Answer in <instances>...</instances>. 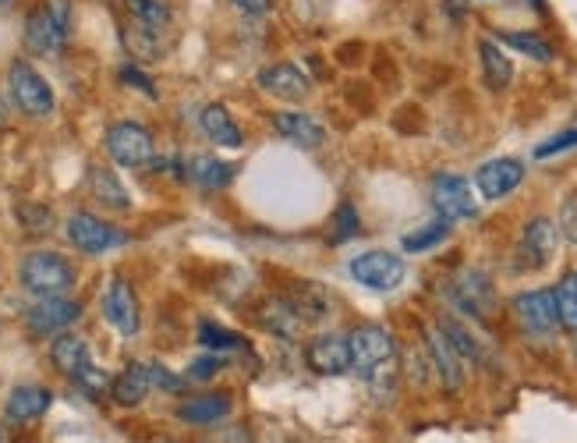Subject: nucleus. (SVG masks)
<instances>
[{
  "mask_svg": "<svg viewBox=\"0 0 577 443\" xmlns=\"http://www.w3.org/2000/svg\"><path fill=\"white\" fill-rule=\"evenodd\" d=\"M521 181H525V164H521V160H510V156L489 160V164H482L475 170V188L482 192V199H492V203L514 192Z\"/></svg>",
  "mask_w": 577,
  "mask_h": 443,
  "instance_id": "dca6fc26",
  "label": "nucleus"
},
{
  "mask_svg": "<svg viewBox=\"0 0 577 443\" xmlns=\"http://www.w3.org/2000/svg\"><path fill=\"white\" fill-rule=\"evenodd\" d=\"M433 206L443 220L458 224V220H472L478 213V199L472 195V185L458 174H436L433 178Z\"/></svg>",
  "mask_w": 577,
  "mask_h": 443,
  "instance_id": "9b49d317",
  "label": "nucleus"
},
{
  "mask_svg": "<svg viewBox=\"0 0 577 443\" xmlns=\"http://www.w3.org/2000/svg\"><path fill=\"white\" fill-rule=\"evenodd\" d=\"M510 313H514L517 327L531 333V338H549L553 330H560V316H556V294L553 288H539V291H525L510 302Z\"/></svg>",
  "mask_w": 577,
  "mask_h": 443,
  "instance_id": "0eeeda50",
  "label": "nucleus"
},
{
  "mask_svg": "<svg viewBox=\"0 0 577 443\" xmlns=\"http://www.w3.org/2000/svg\"><path fill=\"white\" fill-rule=\"evenodd\" d=\"M50 362L75 383L78 376H82V372L92 366V355H89V344L78 338V333L64 330V333H57V338H53V344H50Z\"/></svg>",
  "mask_w": 577,
  "mask_h": 443,
  "instance_id": "a211bd4d",
  "label": "nucleus"
},
{
  "mask_svg": "<svg viewBox=\"0 0 577 443\" xmlns=\"http://www.w3.org/2000/svg\"><path fill=\"white\" fill-rule=\"evenodd\" d=\"M447 235H450V220L439 217L436 224H428V227H422V231L408 235L405 238V252H425V249L439 245V241H447Z\"/></svg>",
  "mask_w": 577,
  "mask_h": 443,
  "instance_id": "473e14b6",
  "label": "nucleus"
},
{
  "mask_svg": "<svg viewBox=\"0 0 577 443\" xmlns=\"http://www.w3.org/2000/svg\"><path fill=\"white\" fill-rule=\"evenodd\" d=\"M556 249H560L556 220L531 217L525 224V231H521V241H517V266L521 270H546V266L553 263Z\"/></svg>",
  "mask_w": 577,
  "mask_h": 443,
  "instance_id": "6e6552de",
  "label": "nucleus"
},
{
  "mask_svg": "<svg viewBox=\"0 0 577 443\" xmlns=\"http://www.w3.org/2000/svg\"><path fill=\"white\" fill-rule=\"evenodd\" d=\"M556 227H560V238H567L570 245L577 249V195H567V199H563Z\"/></svg>",
  "mask_w": 577,
  "mask_h": 443,
  "instance_id": "e433bc0d",
  "label": "nucleus"
},
{
  "mask_svg": "<svg viewBox=\"0 0 577 443\" xmlns=\"http://www.w3.org/2000/svg\"><path fill=\"white\" fill-rule=\"evenodd\" d=\"M150 391H153V380H150V366H145V362H128L117 380L111 383V397L120 408L142 405V401L150 397Z\"/></svg>",
  "mask_w": 577,
  "mask_h": 443,
  "instance_id": "412c9836",
  "label": "nucleus"
},
{
  "mask_svg": "<svg viewBox=\"0 0 577 443\" xmlns=\"http://www.w3.org/2000/svg\"><path fill=\"white\" fill-rule=\"evenodd\" d=\"M72 33V4L68 0H50V4H39L29 11L25 18V50L36 53V58H50L68 43Z\"/></svg>",
  "mask_w": 577,
  "mask_h": 443,
  "instance_id": "7ed1b4c3",
  "label": "nucleus"
},
{
  "mask_svg": "<svg viewBox=\"0 0 577 443\" xmlns=\"http://www.w3.org/2000/svg\"><path fill=\"white\" fill-rule=\"evenodd\" d=\"M0 443H8V440H4V433H0Z\"/></svg>",
  "mask_w": 577,
  "mask_h": 443,
  "instance_id": "79ce46f5",
  "label": "nucleus"
},
{
  "mask_svg": "<svg viewBox=\"0 0 577 443\" xmlns=\"http://www.w3.org/2000/svg\"><path fill=\"white\" fill-rule=\"evenodd\" d=\"M305 362H308V369L319 376L351 372V344H347V333H323V338L308 341Z\"/></svg>",
  "mask_w": 577,
  "mask_h": 443,
  "instance_id": "2eb2a0df",
  "label": "nucleus"
},
{
  "mask_svg": "<svg viewBox=\"0 0 577 443\" xmlns=\"http://www.w3.org/2000/svg\"><path fill=\"white\" fill-rule=\"evenodd\" d=\"M351 277L358 284H366L369 291H394L400 288V280H405L408 266L394 252H383V249H372V252H361V256L351 260Z\"/></svg>",
  "mask_w": 577,
  "mask_h": 443,
  "instance_id": "1a4fd4ad",
  "label": "nucleus"
},
{
  "mask_svg": "<svg viewBox=\"0 0 577 443\" xmlns=\"http://www.w3.org/2000/svg\"><path fill=\"white\" fill-rule=\"evenodd\" d=\"M50 401H53V394L47 391V387L22 383V387H15V391L8 394L4 415H8V422H33L50 408Z\"/></svg>",
  "mask_w": 577,
  "mask_h": 443,
  "instance_id": "5701e85b",
  "label": "nucleus"
},
{
  "mask_svg": "<svg viewBox=\"0 0 577 443\" xmlns=\"http://www.w3.org/2000/svg\"><path fill=\"white\" fill-rule=\"evenodd\" d=\"M259 86H262V92H270V97L287 100V103H298L312 92L308 78L302 75V68H294V64H273V68H262Z\"/></svg>",
  "mask_w": 577,
  "mask_h": 443,
  "instance_id": "f3484780",
  "label": "nucleus"
},
{
  "mask_svg": "<svg viewBox=\"0 0 577 443\" xmlns=\"http://www.w3.org/2000/svg\"><path fill=\"white\" fill-rule=\"evenodd\" d=\"M198 344L209 347V352H234V347H241V338L217 324H203L198 327Z\"/></svg>",
  "mask_w": 577,
  "mask_h": 443,
  "instance_id": "72a5a7b5",
  "label": "nucleus"
},
{
  "mask_svg": "<svg viewBox=\"0 0 577 443\" xmlns=\"http://www.w3.org/2000/svg\"><path fill=\"white\" fill-rule=\"evenodd\" d=\"M231 412H234L231 394L220 391V394H198V397H188L184 405H178V419L188 422V426H217V422H223Z\"/></svg>",
  "mask_w": 577,
  "mask_h": 443,
  "instance_id": "aec40b11",
  "label": "nucleus"
},
{
  "mask_svg": "<svg viewBox=\"0 0 577 443\" xmlns=\"http://www.w3.org/2000/svg\"><path fill=\"white\" fill-rule=\"evenodd\" d=\"M556 294V316H560V330L577 333V274H567L553 288Z\"/></svg>",
  "mask_w": 577,
  "mask_h": 443,
  "instance_id": "c756f323",
  "label": "nucleus"
},
{
  "mask_svg": "<svg viewBox=\"0 0 577 443\" xmlns=\"http://www.w3.org/2000/svg\"><path fill=\"white\" fill-rule=\"evenodd\" d=\"M150 380H153V387H159V391H167V394H178L188 387V376H174L167 366H159V362L150 366Z\"/></svg>",
  "mask_w": 577,
  "mask_h": 443,
  "instance_id": "4c0bfd02",
  "label": "nucleus"
},
{
  "mask_svg": "<svg viewBox=\"0 0 577 443\" xmlns=\"http://www.w3.org/2000/svg\"><path fill=\"white\" fill-rule=\"evenodd\" d=\"M120 83H131V86H136L139 92H145V97H150V100H156V89H153V83H150V78H145L139 68H120Z\"/></svg>",
  "mask_w": 577,
  "mask_h": 443,
  "instance_id": "a19ab883",
  "label": "nucleus"
},
{
  "mask_svg": "<svg viewBox=\"0 0 577 443\" xmlns=\"http://www.w3.org/2000/svg\"><path fill=\"white\" fill-rule=\"evenodd\" d=\"M361 231V220H358V210L351 203H344L337 210V217H333V241L344 245V241H351Z\"/></svg>",
  "mask_w": 577,
  "mask_h": 443,
  "instance_id": "f704fd0d",
  "label": "nucleus"
},
{
  "mask_svg": "<svg viewBox=\"0 0 577 443\" xmlns=\"http://www.w3.org/2000/svg\"><path fill=\"white\" fill-rule=\"evenodd\" d=\"M78 319H82V305L75 299H36L29 308H25V330L33 338H57V333L72 330Z\"/></svg>",
  "mask_w": 577,
  "mask_h": 443,
  "instance_id": "423d86ee",
  "label": "nucleus"
},
{
  "mask_svg": "<svg viewBox=\"0 0 577 443\" xmlns=\"http://www.w3.org/2000/svg\"><path fill=\"white\" fill-rule=\"evenodd\" d=\"M425 355H428V369L439 376L443 391H461L467 362L458 355V347L447 341V333H443L439 327H433L425 333Z\"/></svg>",
  "mask_w": 577,
  "mask_h": 443,
  "instance_id": "f8f14e48",
  "label": "nucleus"
},
{
  "mask_svg": "<svg viewBox=\"0 0 577 443\" xmlns=\"http://www.w3.org/2000/svg\"><path fill=\"white\" fill-rule=\"evenodd\" d=\"M64 235H68L72 245L78 252H86V256H103V252L120 249L128 241V235H120L117 227L92 217V213H72L68 224H64Z\"/></svg>",
  "mask_w": 577,
  "mask_h": 443,
  "instance_id": "9d476101",
  "label": "nucleus"
},
{
  "mask_svg": "<svg viewBox=\"0 0 577 443\" xmlns=\"http://www.w3.org/2000/svg\"><path fill=\"white\" fill-rule=\"evenodd\" d=\"M478 58H482V78H486V86L492 92H503L514 83V61L507 58V50L496 43V39H482Z\"/></svg>",
  "mask_w": 577,
  "mask_h": 443,
  "instance_id": "b1692460",
  "label": "nucleus"
},
{
  "mask_svg": "<svg viewBox=\"0 0 577 443\" xmlns=\"http://www.w3.org/2000/svg\"><path fill=\"white\" fill-rule=\"evenodd\" d=\"M8 89H11V100H15L18 111L29 117H50L53 106H57L50 83L22 58L8 68Z\"/></svg>",
  "mask_w": 577,
  "mask_h": 443,
  "instance_id": "20e7f679",
  "label": "nucleus"
},
{
  "mask_svg": "<svg viewBox=\"0 0 577 443\" xmlns=\"http://www.w3.org/2000/svg\"><path fill=\"white\" fill-rule=\"evenodd\" d=\"M574 145H577V128H574V131H563V136L549 139V142H542L539 150H535V156L549 160V156H556V153H563V150H574Z\"/></svg>",
  "mask_w": 577,
  "mask_h": 443,
  "instance_id": "58836bf2",
  "label": "nucleus"
},
{
  "mask_svg": "<svg viewBox=\"0 0 577 443\" xmlns=\"http://www.w3.org/2000/svg\"><path fill=\"white\" fill-rule=\"evenodd\" d=\"M231 4L238 15H245V18H262L273 11V0H231Z\"/></svg>",
  "mask_w": 577,
  "mask_h": 443,
  "instance_id": "ea45409f",
  "label": "nucleus"
},
{
  "mask_svg": "<svg viewBox=\"0 0 577 443\" xmlns=\"http://www.w3.org/2000/svg\"><path fill=\"white\" fill-rule=\"evenodd\" d=\"M18 280L33 299H64V294H72L78 274H75V266L61 256V252L39 249V252H29V256L22 260Z\"/></svg>",
  "mask_w": 577,
  "mask_h": 443,
  "instance_id": "f03ea898",
  "label": "nucleus"
},
{
  "mask_svg": "<svg viewBox=\"0 0 577 443\" xmlns=\"http://www.w3.org/2000/svg\"><path fill=\"white\" fill-rule=\"evenodd\" d=\"M0 4H8V0H0Z\"/></svg>",
  "mask_w": 577,
  "mask_h": 443,
  "instance_id": "37998d69",
  "label": "nucleus"
},
{
  "mask_svg": "<svg viewBox=\"0 0 577 443\" xmlns=\"http://www.w3.org/2000/svg\"><path fill=\"white\" fill-rule=\"evenodd\" d=\"M496 43L525 53V58H531V61H542V64L553 61V47H549L546 39L535 36V33H500V36H496Z\"/></svg>",
  "mask_w": 577,
  "mask_h": 443,
  "instance_id": "c85d7f7f",
  "label": "nucleus"
},
{
  "mask_svg": "<svg viewBox=\"0 0 577 443\" xmlns=\"http://www.w3.org/2000/svg\"><path fill=\"white\" fill-rule=\"evenodd\" d=\"M103 316H106V324H111L117 333H125V338L139 333V327H142L139 299H136V291H131L128 280L114 277L111 284H106V291H103Z\"/></svg>",
  "mask_w": 577,
  "mask_h": 443,
  "instance_id": "4468645a",
  "label": "nucleus"
},
{
  "mask_svg": "<svg viewBox=\"0 0 577 443\" xmlns=\"http://www.w3.org/2000/svg\"><path fill=\"white\" fill-rule=\"evenodd\" d=\"M284 302L291 305V313L298 316L302 327H312V324H319V319H326V313H330L326 291L319 288V284H308V280H305V284L294 288Z\"/></svg>",
  "mask_w": 577,
  "mask_h": 443,
  "instance_id": "393cba45",
  "label": "nucleus"
},
{
  "mask_svg": "<svg viewBox=\"0 0 577 443\" xmlns=\"http://www.w3.org/2000/svg\"><path fill=\"white\" fill-rule=\"evenodd\" d=\"M125 8L139 25H145V29L164 33L170 25V4H167V0H125Z\"/></svg>",
  "mask_w": 577,
  "mask_h": 443,
  "instance_id": "cd10ccee",
  "label": "nucleus"
},
{
  "mask_svg": "<svg viewBox=\"0 0 577 443\" xmlns=\"http://www.w3.org/2000/svg\"><path fill=\"white\" fill-rule=\"evenodd\" d=\"M198 125H203L206 139L223 145V150H238V145L245 142L241 139V128L234 125V117L227 114V106H220V103H209L203 111V117H198Z\"/></svg>",
  "mask_w": 577,
  "mask_h": 443,
  "instance_id": "a878e982",
  "label": "nucleus"
},
{
  "mask_svg": "<svg viewBox=\"0 0 577 443\" xmlns=\"http://www.w3.org/2000/svg\"><path fill=\"white\" fill-rule=\"evenodd\" d=\"M15 217L29 235H50L53 231V213L47 206H39V203H18Z\"/></svg>",
  "mask_w": 577,
  "mask_h": 443,
  "instance_id": "2f4dec72",
  "label": "nucleus"
},
{
  "mask_svg": "<svg viewBox=\"0 0 577 443\" xmlns=\"http://www.w3.org/2000/svg\"><path fill=\"white\" fill-rule=\"evenodd\" d=\"M450 299L453 305L461 308L467 316H478L486 319L492 308H496V291H492V280L478 270H464L450 280Z\"/></svg>",
  "mask_w": 577,
  "mask_h": 443,
  "instance_id": "ddd939ff",
  "label": "nucleus"
},
{
  "mask_svg": "<svg viewBox=\"0 0 577 443\" xmlns=\"http://www.w3.org/2000/svg\"><path fill=\"white\" fill-rule=\"evenodd\" d=\"M184 178H192L195 185H203V188H223V185H231L234 178V167L231 164H223V160L217 156H192L184 164Z\"/></svg>",
  "mask_w": 577,
  "mask_h": 443,
  "instance_id": "bb28decb",
  "label": "nucleus"
},
{
  "mask_svg": "<svg viewBox=\"0 0 577 443\" xmlns=\"http://www.w3.org/2000/svg\"><path fill=\"white\" fill-rule=\"evenodd\" d=\"M106 153H111L114 164L120 167H145L156 160V142L153 136L145 131L142 125H136V121H117V125L106 128Z\"/></svg>",
  "mask_w": 577,
  "mask_h": 443,
  "instance_id": "39448f33",
  "label": "nucleus"
},
{
  "mask_svg": "<svg viewBox=\"0 0 577 443\" xmlns=\"http://www.w3.org/2000/svg\"><path fill=\"white\" fill-rule=\"evenodd\" d=\"M273 131L277 136H284L294 145H305V150H316V145L326 142V128L319 125L312 114H302V111H284V114H273Z\"/></svg>",
  "mask_w": 577,
  "mask_h": 443,
  "instance_id": "6ab92c4d",
  "label": "nucleus"
},
{
  "mask_svg": "<svg viewBox=\"0 0 577 443\" xmlns=\"http://www.w3.org/2000/svg\"><path fill=\"white\" fill-rule=\"evenodd\" d=\"M86 181H89V195L97 199L100 206L114 210V213H128V210H131V195H128V188L120 185V178H117V174H114L111 167L92 164Z\"/></svg>",
  "mask_w": 577,
  "mask_h": 443,
  "instance_id": "4be33fe9",
  "label": "nucleus"
},
{
  "mask_svg": "<svg viewBox=\"0 0 577 443\" xmlns=\"http://www.w3.org/2000/svg\"><path fill=\"white\" fill-rule=\"evenodd\" d=\"M227 366V358L223 352H213V355H203V358H195L192 366H188V380H195V383H203V380H213L220 369Z\"/></svg>",
  "mask_w": 577,
  "mask_h": 443,
  "instance_id": "c9c22d12",
  "label": "nucleus"
},
{
  "mask_svg": "<svg viewBox=\"0 0 577 443\" xmlns=\"http://www.w3.org/2000/svg\"><path fill=\"white\" fill-rule=\"evenodd\" d=\"M439 330L447 333V341L458 347V355L464 362H478L482 358V347H478V341L472 338V330H467L464 324H458V319H450V316H443L439 319Z\"/></svg>",
  "mask_w": 577,
  "mask_h": 443,
  "instance_id": "7c9ffc66",
  "label": "nucleus"
},
{
  "mask_svg": "<svg viewBox=\"0 0 577 443\" xmlns=\"http://www.w3.org/2000/svg\"><path fill=\"white\" fill-rule=\"evenodd\" d=\"M347 344H351V369L366 380L375 391H386L397 376V341L386 327L375 324H361L347 333Z\"/></svg>",
  "mask_w": 577,
  "mask_h": 443,
  "instance_id": "f257e3e1",
  "label": "nucleus"
}]
</instances>
